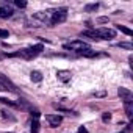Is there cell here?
Segmentation results:
<instances>
[{
  "label": "cell",
  "mask_w": 133,
  "mask_h": 133,
  "mask_svg": "<svg viewBox=\"0 0 133 133\" xmlns=\"http://www.w3.org/2000/svg\"><path fill=\"white\" fill-rule=\"evenodd\" d=\"M117 96L121 97V100L124 103H131L133 102V92L127 88H119L117 89Z\"/></svg>",
  "instance_id": "6"
},
{
  "label": "cell",
  "mask_w": 133,
  "mask_h": 133,
  "mask_svg": "<svg viewBox=\"0 0 133 133\" xmlns=\"http://www.w3.org/2000/svg\"><path fill=\"white\" fill-rule=\"evenodd\" d=\"M116 47H121V49H127V50H131L133 49V44L131 42H127V41H121L116 44Z\"/></svg>",
  "instance_id": "13"
},
{
  "label": "cell",
  "mask_w": 133,
  "mask_h": 133,
  "mask_svg": "<svg viewBox=\"0 0 133 133\" xmlns=\"http://www.w3.org/2000/svg\"><path fill=\"white\" fill-rule=\"evenodd\" d=\"M116 30H119V31H122L124 35H127V36H131L133 35V31L130 30V28H127V27H124V25H116Z\"/></svg>",
  "instance_id": "14"
},
{
  "label": "cell",
  "mask_w": 133,
  "mask_h": 133,
  "mask_svg": "<svg viewBox=\"0 0 133 133\" xmlns=\"http://www.w3.org/2000/svg\"><path fill=\"white\" fill-rule=\"evenodd\" d=\"M8 36H10V33L6 30H0V38H8Z\"/></svg>",
  "instance_id": "22"
},
{
  "label": "cell",
  "mask_w": 133,
  "mask_h": 133,
  "mask_svg": "<svg viewBox=\"0 0 133 133\" xmlns=\"http://www.w3.org/2000/svg\"><path fill=\"white\" fill-rule=\"evenodd\" d=\"M68 17V10L66 8H56L52 11V19H50V25H58L61 22L66 21Z\"/></svg>",
  "instance_id": "2"
},
{
  "label": "cell",
  "mask_w": 133,
  "mask_h": 133,
  "mask_svg": "<svg viewBox=\"0 0 133 133\" xmlns=\"http://www.w3.org/2000/svg\"><path fill=\"white\" fill-rule=\"evenodd\" d=\"M14 5H16L17 8H25V6H27V2H24V0H16Z\"/></svg>",
  "instance_id": "19"
},
{
  "label": "cell",
  "mask_w": 133,
  "mask_h": 133,
  "mask_svg": "<svg viewBox=\"0 0 133 133\" xmlns=\"http://www.w3.org/2000/svg\"><path fill=\"white\" fill-rule=\"evenodd\" d=\"M0 103H5V105H8V107L17 108V103H16V102H13V100H10V99H5V97H0Z\"/></svg>",
  "instance_id": "16"
},
{
  "label": "cell",
  "mask_w": 133,
  "mask_h": 133,
  "mask_svg": "<svg viewBox=\"0 0 133 133\" xmlns=\"http://www.w3.org/2000/svg\"><path fill=\"white\" fill-rule=\"evenodd\" d=\"M78 133H89V131H88V128H86L85 125H80V128H78Z\"/></svg>",
  "instance_id": "23"
},
{
  "label": "cell",
  "mask_w": 133,
  "mask_h": 133,
  "mask_svg": "<svg viewBox=\"0 0 133 133\" xmlns=\"http://www.w3.org/2000/svg\"><path fill=\"white\" fill-rule=\"evenodd\" d=\"M102 121L103 122H110L111 121V113H103L102 114Z\"/></svg>",
  "instance_id": "20"
},
{
  "label": "cell",
  "mask_w": 133,
  "mask_h": 133,
  "mask_svg": "<svg viewBox=\"0 0 133 133\" xmlns=\"http://www.w3.org/2000/svg\"><path fill=\"white\" fill-rule=\"evenodd\" d=\"M0 83H2V85L6 88V89H11V91H14V92L17 91V89H16V86L11 83V80H8V78L3 75V74H0Z\"/></svg>",
  "instance_id": "9"
},
{
  "label": "cell",
  "mask_w": 133,
  "mask_h": 133,
  "mask_svg": "<svg viewBox=\"0 0 133 133\" xmlns=\"http://www.w3.org/2000/svg\"><path fill=\"white\" fill-rule=\"evenodd\" d=\"M5 89H6V88H5V86H3L2 83H0V91H5Z\"/></svg>",
  "instance_id": "25"
},
{
  "label": "cell",
  "mask_w": 133,
  "mask_h": 133,
  "mask_svg": "<svg viewBox=\"0 0 133 133\" xmlns=\"http://www.w3.org/2000/svg\"><path fill=\"white\" fill-rule=\"evenodd\" d=\"M97 8H99V3H89V5L85 6V11L86 13H92V11H97Z\"/></svg>",
  "instance_id": "17"
},
{
  "label": "cell",
  "mask_w": 133,
  "mask_h": 133,
  "mask_svg": "<svg viewBox=\"0 0 133 133\" xmlns=\"http://www.w3.org/2000/svg\"><path fill=\"white\" fill-rule=\"evenodd\" d=\"M121 133H124V131H121Z\"/></svg>",
  "instance_id": "26"
},
{
  "label": "cell",
  "mask_w": 133,
  "mask_h": 133,
  "mask_svg": "<svg viewBox=\"0 0 133 133\" xmlns=\"http://www.w3.org/2000/svg\"><path fill=\"white\" fill-rule=\"evenodd\" d=\"M63 49H66V50H72V52H82V50H86V49H89V45L85 42V41H80V39H75V41H71V42H66L64 45H63Z\"/></svg>",
  "instance_id": "3"
},
{
  "label": "cell",
  "mask_w": 133,
  "mask_h": 133,
  "mask_svg": "<svg viewBox=\"0 0 133 133\" xmlns=\"http://www.w3.org/2000/svg\"><path fill=\"white\" fill-rule=\"evenodd\" d=\"M45 121L49 122L50 127H58L61 122H63V117L59 114H47L45 116Z\"/></svg>",
  "instance_id": "7"
},
{
  "label": "cell",
  "mask_w": 133,
  "mask_h": 133,
  "mask_svg": "<svg viewBox=\"0 0 133 133\" xmlns=\"http://www.w3.org/2000/svg\"><path fill=\"white\" fill-rule=\"evenodd\" d=\"M30 78H31V82H35V83H39V82H42V74H41L39 71H31V74H30Z\"/></svg>",
  "instance_id": "10"
},
{
  "label": "cell",
  "mask_w": 133,
  "mask_h": 133,
  "mask_svg": "<svg viewBox=\"0 0 133 133\" xmlns=\"http://www.w3.org/2000/svg\"><path fill=\"white\" fill-rule=\"evenodd\" d=\"M56 77H58L59 82L68 83V82H71L72 74H71V71H64V69H61V71H56Z\"/></svg>",
  "instance_id": "8"
},
{
  "label": "cell",
  "mask_w": 133,
  "mask_h": 133,
  "mask_svg": "<svg viewBox=\"0 0 133 133\" xmlns=\"http://www.w3.org/2000/svg\"><path fill=\"white\" fill-rule=\"evenodd\" d=\"M3 58H8V53H5V52H0V59H3Z\"/></svg>",
  "instance_id": "24"
},
{
  "label": "cell",
  "mask_w": 133,
  "mask_h": 133,
  "mask_svg": "<svg viewBox=\"0 0 133 133\" xmlns=\"http://www.w3.org/2000/svg\"><path fill=\"white\" fill-rule=\"evenodd\" d=\"M0 113H2V116H3L5 119H10V121H16V117H14L13 114H10L8 111H5V110H3V111H0Z\"/></svg>",
  "instance_id": "18"
},
{
  "label": "cell",
  "mask_w": 133,
  "mask_h": 133,
  "mask_svg": "<svg viewBox=\"0 0 133 133\" xmlns=\"http://www.w3.org/2000/svg\"><path fill=\"white\" fill-rule=\"evenodd\" d=\"M77 55H80V56H88V58H91V56H96V52L89 47V49H86V50H82V52H77Z\"/></svg>",
  "instance_id": "11"
},
{
  "label": "cell",
  "mask_w": 133,
  "mask_h": 133,
  "mask_svg": "<svg viewBox=\"0 0 133 133\" xmlns=\"http://www.w3.org/2000/svg\"><path fill=\"white\" fill-rule=\"evenodd\" d=\"M44 50V45L42 44H36V45H31V47H27V49H22L19 52H13V53H8V58H24L27 61L36 58L38 55H41Z\"/></svg>",
  "instance_id": "1"
},
{
  "label": "cell",
  "mask_w": 133,
  "mask_h": 133,
  "mask_svg": "<svg viewBox=\"0 0 133 133\" xmlns=\"http://www.w3.org/2000/svg\"><path fill=\"white\" fill-rule=\"evenodd\" d=\"M13 13H14V10H13V6L10 3L0 2V17H2V19H8V17L13 16Z\"/></svg>",
  "instance_id": "5"
},
{
  "label": "cell",
  "mask_w": 133,
  "mask_h": 133,
  "mask_svg": "<svg viewBox=\"0 0 133 133\" xmlns=\"http://www.w3.org/2000/svg\"><path fill=\"white\" fill-rule=\"evenodd\" d=\"M92 96L94 97H105L107 96V91H96V92H92Z\"/></svg>",
  "instance_id": "21"
},
{
  "label": "cell",
  "mask_w": 133,
  "mask_h": 133,
  "mask_svg": "<svg viewBox=\"0 0 133 133\" xmlns=\"http://www.w3.org/2000/svg\"><path fill=\"white\" fill-rule=\"evenodd\" d=\"M82 36H88V38H91V39L100 41V39H99V36H97V33H96V30H86L85 33H82Z\"/></svg>",
  "instance_id": "12"
},
{
  "label": "cell",
  "mask_w": 133,
  "mask_h": 133,
  "mask_svg": "<svg viewBox=\"0 0 133 133\" xmlns=\"http://www.w3.org/2000/svg\"><path fill=\"white\" fill-rule=\"evenodd\" d=\"M133 103V102H131ZM131 103H124L125 105V114H127V117H130L131 119V116H133V105Z\"/></svg>",
  "instance_id": "15"
},
{
  "label": "cell",
  "mask_w": 133,
  "mask_h": 133,
  "mask_svg": "<svg viewBox=\"0 0 133 133\" xmlns=\"http://www.w3.org/2000/svg\"><path fill=\"white\" fill-rule=\"evenodd\" d=\"M96 33H97L99 39H105V41H111V39L116 36V31H114L113 28H105V27L97 28V30H96Z\"/></svg>",
  "instance_id": "4"
}]
</instances>
